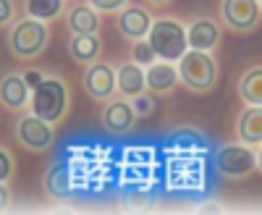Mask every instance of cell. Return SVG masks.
Instances as JSON below:
<instances>
[{
    "instance_id": "obj_1",
    "label": "cell",
    "mask_w": 262,
    "mask_h": 215,
    "mask_svg": "<svg viewBox=\"0 0 262 215\" xmlns=\"http://www.w3.org/2000/svg\"><path fill=\"white\" fill-rule=\"evenodd\" d=\"M32 113L39 116L42 121H48L53 126L63 123L66 116L71 111V90L69 84L58 76H45L37 87L32 90V100H29Z\"/></svg>"
},
{
    "instance_id": "obj_2",
    "label": "cell",
    "mask_w": 262,
    "mask_h": 215,
    "mask_svg": "<svg viewBox=\"0 0 262 215\" xmlns=\"http://www.w3.org/2000/svg\"><path fill=\"white\" fill-rule=\"evenodd\" d=\"M50 45V24L32 16H24L21 21H13L8 32V50L18 60H34Z\"/></svg>"
},
{
    "instance_id": "obj_3",
    "label": "cell",
    "mask_w": 262,
    "mask_h": 215,
    "mask_svg": "<svg viewBox=\"0 0 262 215\" xmlns=\"http://www.w3.org/2000/svg\"><path fill=\"white\" fill-rule=\"evenodd\" d=\"M179 81L194 95H205L217 84V60L205 50H186L179 60Z\"/></svg>"
},
{
    "instance_id": "obj_4",
    "label": "cell",
    "mask_w": 262,
    "mask_h": 215,
    "mask_svg": "<svg viewBox=\"0 0 262 215\" xmlns=\"http://www.w3.org/2000/svg\"><path fill=\"white\" fill-rule=\"evenodd\" d=\"M147 42L152 45L155 55L160 60L168 63H176L186 50H189V42H186V27L181 24L179 18H155L149 27Z\"/></svg>"
},
{
    "instance_id": "obj_5",
    "label": "cell",
    "mask_w": 262,
    "mask_h": 215,
    "mask_svg": "<svg viewBox=\"0 0 262 215\" xmlns=\"http://www.w3.org/2000/svg\"><path fill=\"white\" fill-rule=\"evenodd\" d=\"M215 170L221 176H228V179H242V176H249L252 170H257V153L249 147V144H223L215 149Z\"/></svg>"
},
{
    "instance_id": "obj_6",
    "label": "cell",
    "mask_w": 262,
    "mask_h": 215,
    "mask_svg": "<svg viewBox=\"0 0 262 215\" xmlns=\"http://www.w3.org/2000/svg\"><path fill=\"white\" fill-rule=\"evenodd\" d=\"M221 18L231 32L249 34L262 21V6H259V0H223Z\"/></svg>"
},
{
    "instance_id": "obj_7",
    "label": "cell",
    "mask_w": 262,
    "mask_h": 215,
    "mask_svg": "<svg viewBox=\"0 0 262 215\" xmlns=\"http://www.w3.org/2000/svg\"><path fill=\"white\" fill-rule=\"evenodd\" d=\"M16 139L24 144L29 153H48L55 142V126L42 121L34 113L18 116L16 121Z\"/></svg>"
},
{
    "instance_id": "obj_8",
    "label": "cell",
    "mask_w": 262,
    "mask_h": 215,
    "mask_svg": "<svg viewBox=\"0 0 262 215\" xmlns=\"http://www.w3.org/2000/svg\"><path fill=\"white\" fill-rule=\"evenodd\" d=\"M81 84L90 97L95 100H111L118 90V79H116V66L107 60H95L84 69Z\"/></svg>"
},
{
    "instance_id": "obj_9",
    "label": "cell",
    "mask_w": 262,
    "mask_h": 215,
    "mask_svg": "<svg viewBox=\"0 0 262 215\" xmlns=\"http://www.w3.org/2000/svg\"><path fill=\"white\" fill-rule=\"evenodd\" d=\"M102 128L105 132H111V134H128L131 128L137 126V113H134V107H131V102L126 97H111L107 100V105L102 107Z\"/></svg>"
},
{
    "instance_id": "obj_10",
    "label": "cell",
    "mask_w": 262,
    "mask_h": 215,
    "mask_svg": "<svg viewBox=\"0 0 262 215\" xmlns=\"http://www.w3.org/2000/svg\"><path fill=\"white\" fill-rule=\"evenodd\" d=\"M152 18L149 16V11L147 8H142V6H126V8H121L118 11V32L126 37V39H147V34H149V27H152Z\"/></svg>"
},
{
    "instance_id": "obj_11",
    "label": "cell",
    "mask_w": 262,
    "mask_h": 215,
    "mask_svg": "<svg viewBox=\"0 0 262 215\" xmlns=\"http://www.w3.org/2000/svg\"><path fill=\"white\" fill-rule=\"evenodd\" d=\"M66 27L71 29V34H97L102 21H100V11H95L90 3H74L69 6V11H63Z\"/></svg>"
},
{
    "instance_id": "obj_12",
    "label": "cell",
    "mask_w": 262,
    "mask_h": 215,
    "mask_svg": "<svg viewBox=\"0 0 262 215\" xmlns=\"http://www.w3.org/2000/svg\"><path fill=\"white\" fill-rule=\"evenodd\" d=\"M221 27H217V21L212 18H196L194 24L186 29V42H189V50H215L221 45Z\"/></svg>"
},
{
    "instance_id": "obj_13",
    "label": "cell",
    "mask_w": 262,
    "mask_h": 215,
    "mask_svg": "<svg viewBox=\"0 0 262 215\" xmlns=\"http://www.w3.org/2000/svg\"><path fill=\"white\" fill-rule=\"evenodd\" d=\"M144 84H147V92H152V95H170L179 84V69L168 60H163V63L155 60L144 71Z\"/></svg>"
},
{
    "instance_id": "obj_14",
    "label": "cell",
    "mask_w": 262,
    "mask_h": 215,
    "mask_svg": "<svg viewBox=\"0 0 262 215\" xmlns=\"http://www.w3.org/2000/svg\"><path fill=\"white\" fill-rule=\"evenodd\" d=\"M32 90L27 87V81L21 74H8L0 79V105H6L8 111H24L29 107Z\"/></svg>"
},
{
    "instance_id": "obj_15",
    "label": "cell",
    "mask_w": 262,
    "mask_h": 215,
    "mask_svg": "<svg viewBox=\"0 0 262 215\" xmlns=\"http://www.w3.org/2000/svg\"><path fill=\"white\" fill-rule=\"evenodd\" d=\"M236 137L249 147L262 144V105H249L236 121Z\"/></svg>"
},
{
    "instance_id": "obj_16",
    "label": "cell",
    "mask_w": 262,
    "mask_h": 215,
    "mask_svg": "<svg viewBox=\"0 0 262 215\" xmlns=\"http://www.w3.org/2000/svg\"><path fill=\"white\" fill-rule=\"evenodd\" d=\"M116 79H118V92L123 97H137L147 90L144 84V69L139 66V63L128 60V63H121V66L116 69Z\"/></svg>"
},
{
    "instance_id": "obj_17",
    "label": "cell",
    "mask_w": 262,
    "mask_h": 215,
    "mask_svg": "<svg viewBox=\"0 0 262 215\" xmlns=\"http://www.w3.org/2000/svg\"><path fill=\"white\" fill-rule=\"evenodd\" d=\"M100 53H102V42L97 34H74L69 39V58L76 60V63H90L100 60Z\"/></svg>"
},
{
    "instance_id": "obj_18",
    "label": "cell",
    "mask_w": 262,
    "mask_h": 215,
    "mask_svg": "<svg viewBox=\"0 0 262 215\" xmlns=\"http://www.w3.org/2000/svg\"><path fill=\"white\" fill-rule=\"evenodd\" d=\"M238 97L247 105H262V66H252L238 79Z\"/></svg>"
},
{
    "instance_id": "obj_19",
    "label": "cell",
    "mask_w": 262,
    "mask_h": 215,
    "mask_svg": "<svg viewBox=\"0 0 262 215\" xmlns=\"http://www.w3.org/2000/svg\"><path fill=\"white\" fill-rule=\"evenodd\" d=\"M24 8H27V16L50 24L66 11V0H24Z\"/></svg>"
},
{
    "instance_id": "obj_20",
    "label": "cell",
    "mask_w": 262,
    "mask_h": 215,
    "mask_svg": "<svg viewBox=\"0 0 262 215\" xmlns=\"http://www.w3.org/2000/svg\"><path fill=\"white\" fill-rule=\"evenodd\" d=\"M45 186H48V191H50L55 200L69 197V195H71V176H69V168L53 165V168L48 170V176H45Z\"/></svg>"
},
{
    "instance_id": "obj_21",
    "label": "cell",
    "mask_w": 262,
    "mask_h": 215,
    "mask_svg": "<svg viewBox=\"0 0 262 215\" xmlns=\"http://www.w3.org/2000/svg\"><path fill=\"white\" fill-rule=\"evenodd\" d=\"M131 60L139 63L144 69V66H152V63L158 60V55H155V50H152V45L147 39H137L134 45H131Z\"/></svg>"
},
{
    "instance_id": "obj_22",
    "label": "cell",
    "mask_w": 262,
    "mask_h": 215,
    "mask_svg": "<svg viewBox=\"0 0 262 215\" xmlns=\"http://www.w3.org/2000/svg\"><path fill=\"white\" fill-rule=\"evenodd\" d=\"M131 107H134V113H137V118H144V116H149L152 111H155V97H152V92H142V95H137V97H131Z\"/></svg>"
},
{
    "instance_id": "obj_23",
    "label": "cell",
    "mask_w": 262,
    "mask_h": 215,
    "mask_svg": "<svg viewBox=\"0 0 262 215\" xmlns=\"http://www.w3.org/2000/svg\"><path fill=\"white\" fill-rule=\"evenodd\" d=\"M16 170V163H13V155L8 153V149L0 144V181H11Z\"/></svg>"
},
{
    "instance_id": "obj_24",
    "label": "cell",
    "mask_w": 262,
    "mask_h": 215,
    "mask_svg": "<svg viewBox=\"0 0 262 215\" xmlns=\"http://www.w3.org/2000/svg\"><path fill=\"white\" fill-rule=\"evenodd\" d=\"M90 6L95 11H102V13H116V11L128 6V0H90Z\"/></svg>"
},
{
    "instance_id": "obj_25",
    "label": "cell",
    "mask_w": 262,
    "mask_h": 215,
    "mask_svg": "<svg viewBox=\"0 0 262 215\" xmlns=\"http://www.w3.org/2000/svg\"><path fill=\"white\" fill-rule=\"evenodd\" d=\"M13 16H16V6L13 0H0V24H13Z\"/></svg>"
},
{
    "instance_id": "obj_26",
    "label": "cell",
    "mask_w": 262,
    "mask_h": 215,
    "mask_svg": "<svg viewBox=\"0 0 262 215\" xmlns=\"http://www.w3.org/2000/svg\"><path fill=\"white\" fill-rule=\"evenodd\" d=\"M11 205V189H8V181H0V210H6Z\"/></svg>"
},
{
    "instance_id": "obj_27",
    "label": "cell",
    "mask_w": 262,
    "mask_h": 215,
    "mask_svg": "<svg viewBox=\"0 0 262 215\" xmlns=\"http://www.w3.org/2000/svg\"><path fill=\"white\" fill-rule=\"evenodd\" d=\"M42 79H45V76H42L39 71H34V69H29V71L24 74V81H27V87H29V90H34Z\"/></svg>"
},
{
    "instance_id": "obj_28",
    "label": "cell",
    "mask_w": 262,
    "mask_h": 215,
    "mask_svg": "<svg viewBox=\"0 0 262 215\" xmlns=\"http://www.w3.org/2000/svg\"><path fill=\"white\" fill-rule=\"evenodd\" d=\"M147 3H152V6H168V3H173V0H147Z\"/></svg>"
},
{
    "instance_id": "obj_29",
    "label": "cell",
    "mask_w": 262,
    "mask_h": 215,
    "mask_svg": "<svg viewBox=\"0 0 262 215\" xmlns=\"http://www.w3.org/2000/svg\"><path fill=\"white\" fill-rule=\"evenodd\" d=\"M257 170L262 174V144H259V155H257Z\"/></svg>"
},
{
    "instance_id": "obj_30",
    "label": "cell",
    "mask_w": 262,
    "mask_h": 215,
    "mask_svg": "<svg viewBox=\"0 0 262 215\" xmlns=\"http://www.w3.org/2000/svg\"><path fill=\"white\" fill-rule=\"evenodd\" d=\"M259 6H262V0H259Z\"/></svg>"
}]
</instances>
